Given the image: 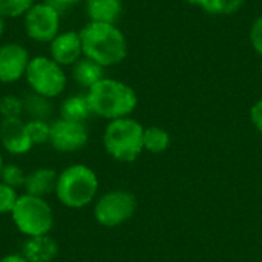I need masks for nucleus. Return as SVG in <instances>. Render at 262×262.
Masks as SVG:
<instances>
[{
	"label": "nucleus",
	"mask_w": 262,
	"mask_h": 262,
	"mask_svg": "<svg viewBox=\"0 0 262 262\" xmlns=\"http://www.w3.org/2000/svg\"><path fill=\"white\" fill-rule=\"evenodd\" d=\"M83 5L89 21L117 23L123 14V0H84Z\"/></svg>",
	"instance_id": "nucleus-16"
},
{
	"label": "nucleus",
	"mask_w": 262,
	"mask_h": 262,
	"mask_svg": "<svg viewBox=\"0 0 262 262\" xmlns=\"http://www.w3.org/2000/svg\"><path fill=\"white\" fill-rule=\"evenodd\" d=\"M28 91L48 100L61 97L68 88L69 75L66 68L54 61L48 54L32 55L25 74Z\"/></svg>",
	"instance_id": "nucleus-5"
},
{
	"label": "nucleus",
	"mask_w": 262,
	"mask_h": 262,
	"mask_svg": "<svg viewBox=\"0 0 262 262\" xmlns=\"http://www.w3.org/2000/svg\"><path fill=\"white\" fill-rule=\"evenodd\" d=\"M60 252V246L55 238L49 235H40L26 238L21 246V255L29 262H52Z\"/></svg>",
	"instance_id": "nucleus-13"
},
{
	"label": "nucleus",
	"mask_w": 262,
	"mask_h": 262,
	"mask_svg": "<svg viewBox=\"0 0 262 262\" xmlns=\"http://www.w3.org/2000/svg\"><path fill=\"white\" fill-rule=\"evenodd\" d=\"M31 57L28 48L20 41L0 43V84L9 86L25 80Z\"/></svg>",
	"instance_id": "nucleus-10"
},
{
	"label": "nucleus",
	"mask_w": 262,
	"mask_h": 262,
	"mask_svg": "<svg viewBox=\"0 0 262 262\" xmlns=\"http://www.w3.org/2000/svg\"><path fill=\"white\" fill-rule=\"evenodd\" d=\"M250 120L253 123V126L258 129V132L262 134V100H258L252 109H250Z\"/></svg>",
	"instance_id": "nucleus-27"
},
{
	"label": "nucleus",
	"mask_w": 262,
	"mask_h": 262,
	"mask_svg": "<svg viewBox=\"0 0 262 262\" xmlns=\"http://www.w3.org/2000/svg\"><path fill=\"white\" fill-rule=\"evenodd\" d=\"M48 55L63 68H71L83 57V45L78 31H60L48 43Z\"/></svg>",
	"instance_id": "nucleus-12"
},
{
	"label": "nucleus",
	"mask_w": 262,
	"mask_h": 262,
	"mask_svg": "<svg viewBox=\"0 0 262 262\" xmlns=\"http://www.w3.org/2000/svg\"><path fill=\"white\" fill-rule=\"evenodd\" d=\"M0 262H29L21 253H8L0 258Z\"/></svg>",
	"instance_id": "nucleus-29"
},
{
	"label": "nucleus",
	"mask_w": 262,
	"mask_h": 262,
	"mask_svg": "<svg viewBox=\"0 0 262 262\" xmlns=\"http://www.w3.org/2000/svg\"><path fill=\"white\" fill-rule=\"evenodd\" d=\"M0 146L9 155L23 157L34 147L23 118H0Z\"/></svg>",
	"instance_id": "nucleus-11"
},
{
	"label": "nucleus",
	"mask_w": 262,
	"mask_h": 262,
	"mask_svg": "<svg viewBox=\"0 0 262 262\" xmlns=\"http://www.w3.org/2000/svg\"><path fill=\"white\" fill-rule=\"evenodd\" d=\"M58 180V172L51 167H38L26 175L25 181V193L46 198L52 193H55Z\"/></svg>",
	"instance_id": "nucleus-14"
},
{
	"label": "nucleus",
	"mask_w": 262,
	"mask_h": 262,
	"mask_svg": "<svg viewBox=\"0 0 262 262\" xmlns=\"http://www.w3.org/2000/svg\"><path fill=\"white\" fill-rule=\"evenodd\" d=\"M137 210V198L127 190H111L97 198L94 204L95 221L107 229L129 221Z\"/></svg>",
	"instance_id": "nucleus-8"
},
{
	"label": "nucleus",
	"mask_w": 262,
	"mask_h": 262,
	"mask_svg": "<svg viewBox=\"0 0 262 262\" xmlns=\"http://www.w3.org/2000/svg\"><path fill=\"white\" fill-rule=\"evenodd\" d=\"M23 104L28 120H49V117L54 112L52 100H48L31 91H28L26 95L23 97Z\"/></svg>",
	"instance_id": "nucleus-18"
},
{
	"label": "nucleus",
	"mask_w": 262,
	"mask_h": 262,
	"mask_svg": "<svg viewBox=\"0 0 262 262\" xmlns=\"http://www.w3.org/2000/svg\"><path fill=\"white\" fill-rule=\"evenodd\" d=\"M143 135L144 127L140 121L130 117L112 120L104 127L103 147L111 158L121 163H132L144 150Z\"/></svg>",
	"instance_id": "nucleus-4"
},
{
	"label": "nucleus",
	"mask_w": 262,
	"mask_h": 262,
	"mask_svg": "<svg viewBox=\"0 0 262 262\" xmlns=\"http://www.w3.org/2000/svg\"><path fill=\"white\" fill-rule=\"evenodd\" d=\"M83 45V55L100 66L112 68L123 63L129 46L124 32L117 23L89 21L78 31Z\"/></svg>",
	"instance_id": "nucleus-1"
},
{
	"label": "nucleus",
	"mask_w": 262,
	"mask_h": 262,
	"mask_svg": "<svg viewBox=\"0 0 262 262\" xmlns=\"http://www.w3.org/2000/svg\"><path fill=\"white\" fill-rule=\"evenodd\" d=\"M169 144H170V135L167 130L158 126L144 127V135H143L144 150L150 154H163L164 150H167Z\"/></svg>",
	"instance_id": "nucleus-19"
},
{
	"label": "nucleus",
	"mask_w": 262,
	"mask_h": 262,
	"mask_svg": "<svg viewBox=\"0 0 262 262\" xmlns=\"http://www.w3.org/2000/svg\"><path fill=\"white\" fill-rule=\"evenodd\" d=\"M92 115L107 121L130 117L138 104L137 92L127 83L104 77L86 91Z\"/></svg>",
	"instance_id": "nucleus-2"
},
{
	"label": "nucleus",
	"mask_w": 262,
	"mask_h": 262,
	"mask_svg": "<svg viewBox=\"0 0 262 262\" xmlns=\"http://www.w3.org/2000/svg\"><path fill=\"white\" fill-rule=\"evenodd\" d=\"M249 40L255 52L262 55V15L253 20L250 31H249Z\"/></svg>",
	"instance_id": "nucleus-26"
},
{
	"label": "nucleus",
	"mask_w": 262,
	"mask_h": 262,
	"mask_svg": "<svg viewBox=\"0 0 262 262\" xmlns=\"http://www.w3.org/2000/svg\"><path fill=\"white\" fill-rule=\"evenodd\" d=\"M98 177L94 169L77 163L58 173L55 196L68 209H83L95 201L98 193Z\"/></svg>",
	"instance_id": "nucleus-3"
},
{
	"label": "nucleus",
	"mask_w": 262,
	"mask_h": 262,
	"mask_svg": "<svg viewBox=\"0 0 262 262\" xmlns=\"http://www.w3.org/2000/svg\"><path fill=\"white\" fill-rule=\"evenodd\" d=\"M3 166H5V160H3V155H2V150H0V177H2V170H3Z\"/></svg>",
	"instance_id": "nucleus-32"
},
{
	"label": "nucleus",
	"mask_w": 262,
	"mask_h": 262,
	"mask_svg": "<svg viewBox=\"0 0 262 262\" xmlns=\"http://www.w3.org/2000/svg\"><path fill=\"white\" fill-rule=\"evenodd\" d=\"M89 141V130L86 123L72 121L66 118H55L51 121L49 146L60 154H74L81 150Z\"/></svg>",
	"instance_id": "nucleus-9"
},
{
	"label": "nucleus",
	"mask_w": 262,
	"mask_h": 262,
	"mask_svg": "<svg viewBox=\"0 0 262 262\" xmlns=\"http://www.w3.org/2000/svg\"><path fill=\"white\" fill-rule=\"evenodd\" d=\"M186 2L190 3V5H195V6H200V8H201V5H203L204 0H186Z\"/></svg>",
	"instance_id": "nucleus-31"
},
{
	"label": "nucleus",
	"mask_w": 262,
	"mask_h": 262,
	"mask_svg": "<svg viewBox=\"0 0 262 262\" xmlns=\"http://www.w3.org/2000/svg\"><path fill=\"white\" fill-rule=\"evenodd\" d=\"M58 112H60L61 118L86 123L89 120V117L92 115L86 92L71 94V95L64 97L60 103Z\"/></svg>",
	"instance_id": "nucleus-17"
},
{
	"label": "nucleus",
	"mask_w": 262,
	"mask_h": 262,
	"mask_svg": "<svg viewBox=\"0 0 262 262\" xmlns=\"http://www.w3.org/2000/svg\"><path fill=\"white\" fill-rule=\"evenodd\" d=\"M37 0H0V15L5 18H21Z\"/></svg>",
	"instance_id": "nucleus-23"
},
{
	"label": "nucleus",
	"mask_w": 262,
	"mask_h": 262,
	"mask_svg": "<svg viewBox=\"0 0 262 262\" xmlns=\"http://www.w3.org/2000/svg\"><path fill=\"white\" fill-rule=\"evenodd\" d=\"M247 0H204L201 8L213 15H232L238 12Z\"/></svg>",
	"instance_id": "nucleus-20"
},
{
	"label": "nucleus",
	"mask_w": 262,
	"mask_h": 262,
	"mask_svg": "<svg viewBox=\"0 0 262 262\" xmlns=\"http://www.w3.org/2000/svg\"><path fill=\"white\" fill-rule=\"evenodd\" d=\"M61 14L48 0H37L21 17L25 35L38 45H48L61 31Z\"/></svg>",
	"instance_id": "nucleus-7"
},
{
	"label": "nucleus",
	"mask_w": 262,
	"mask_h": 262,
	"mask_svg": "<svg viewBox=\"0 0 262 262\" xmlns=\"http://www.w3.org/2000/svg\"><path fill=\"white\" fill-rule=\"evenodd\" d=\"M5 31H6V18L0 15V40H2L3 35H5Z\"/></svg>",
	"instance_id": "nucleus-30"
},
{
	"label": "nucleus",
	"mask_w": 262,
	"mask_h": 262,
	"mask_svg": "<svg viewBox=\"0 0 262 262\" xmlns=\"http://www.w3.org/2000/svg\"><path fill=\"white\" fill-rule=\"evenodd\" d=\"M26 132L34 143V146H41L49 143L51 121L49 120H26Z\"/></svg>",
	"instance_id": "nucleus-21"
},
{
	"label": "nucleus",
	"mask_w": 262,
	"mask_h": 262,
	"mask_svg": "<svg viewBox=\"0 0 262 262\" xmlns=\"http://www.w3.org/2000/svg\"><path fill=\"white\" fill-rule=\"evenodd\" d=\"M26 172L14 164V163H5L3 166V170H2V177H0V181L14 187V189H21L25 186V181H26Z\"/></svg>",
	"instance_id": "nucleus-24"
},
{
	"label": "nucleus",
	"mask_w": 262,
	"mask_h": 262,
	"mask_svg": "<svg viewBox=\"0 0 262 262\" xmlns=\"http://www.w3.org/2000/svg\"><path fill=\"white\" fill-rule=\"evenodd\" d=\"M11 220L26 238L49 235L54 227V210L46 198L21 193L11 212Z\"/></svg>",
	"instance_id": "nucleus-6"
},
{
	"label": "nucleus",
	"mask_w": 262,
	"mask_h": 262,
	"mask_svg": "<svg viewBox=\"0 0 262 262\" xmlns=\"http://www.w3.org/2000/svg\"><path fill=\"white\" fill-rule=\"evenodd\" d=\"M48 2L52 3L60 12H64V11H68V9H71V8H74V6L83 3L84 0H48Z\"/></svg>",
	"instance_id": "nucleus-28"
},
{
	"label": "nucleus",
	"mask_w": 262,
	"mask_h": 262,
	"mask_svg": "<svg viewBox=\"0 0 262 262\" xmlns=\"http://www.w3.org/2000/svg\"><path fill=\"white\" fill-rule=\"evenodd\" d=\"M17 189L0 181V215H11L18 200Z\"/></svg>",
	"instance_id": "nucleus-25"
},
{
	"label": "nucleus",
	"mask_w": 262,
	"mask_h": 262,
	"mask_svg": "<svg viewBox=\"0 0 262 262\" xmlns=\"http://www.w3.org/2000/svg\"><path fill=\"white\" fill-rule=\"evenodd\" d=\"M104 71H106V69H104L103 66H100L98 63L89 60V58L84 57V55L69 68L72 81H74L78 88L84 89V92L89 91L94 84H97L101 78L106 77V75H104Z\"/></svg>",
	"instance_id": "nucleus-15"
},
{
	"label": "nucleus",
	"mask_w": 262,
	"mask_h": 262,
	"mask_svg": "<svg viewBox=\"0 0 262 262\" xmlns=\"http://www.w3.org/2000/svg\"><path fill=\"white\" fill-rule=\"evenodd\" d=\"M23 114V97L15 94H6L0 97V118H21Z\"/></svg>",
	"instance_id": "nucleus-22"
}]
</instances>
